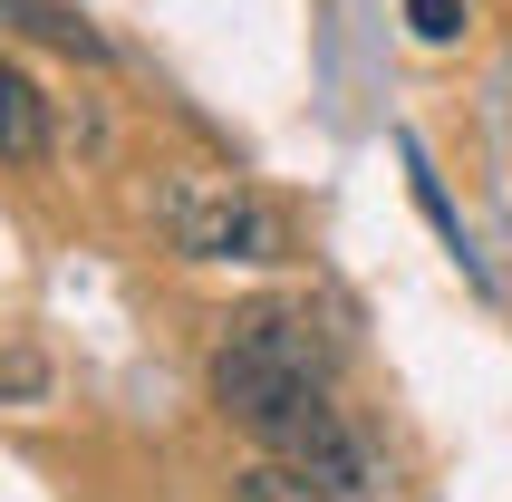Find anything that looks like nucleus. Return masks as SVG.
I'll return each mask as SVG.
<instances>
[{
    "label": "nucleus",
    "mask_w": 512,
    "mask_h": 502,
    "mask_svg": "<svg viewBox=\"0 0 512 502\" xmlns=\"http://www.w3.org/2000/svg\"><path fill=\"white\" fill-rule=\"evenodd\" d=\"M203 387H213V406H223L252 445L281 454L290 425L310 416V406H329V338H319L310 300L232 309L223 338H213V358H203Z\"/></svg>",
    "instance_id": "f257e3e1"
},
{
    "label": "nucleus",
    "mask_w": 512,
    "mask_h": 502,
    "mask_svg": "<svg viewBox=\"0 0 512 502\" xmlns=\"http://www.w3.org/2000/svg\"><path fill=\"white\" fill-rule=\"evenodd\" d=\"M242 502H319V493H310L300 474H290V464H261V474L242 483Z\"/></svg>",
    "instance_id": "0eeeda50"
},
{
    "label": "nucleus",
    "mask_w": 512,
    "mask_h": 502,
    "mask_svg": "<svg viewBox=\"0 0 512 502\" xmlns=\"http://www.w3.org/2000/svg\"><path fill=\"white\" fill-rule=\"evenodd\" d=\"M155 223H165V242L184 251V261H252V271L290 261V223L252 194V184H242V174H213V165L165 174Z\"/></svg>",
    "instance_id": "f03ea898"
},
{
    "label": "nucleus",
    "mask_w": 512,
    "mask_h": 502,
    "mask_svg": "<svg viewBox=\"0 0 512 502\" xmlns=\"http://www.w3.org/2000/svg\"><path fill=\"white\" fill-rule=\"evenodd\" d=\"M0 29H29V39H49V49H97V29H87L68 0H0Z\"/></svg>",
    "instance_id": "20e7f679"
},
{
    "label": "nucleus",
    "mask_w": 512,
    "mask_h": 502,
    "mask_svg": "<svg viewBox=\"0 0 512 502\" xmlns=\"http://www.w3.org/2000/svg\"><path fill=\"white\" fill-rule=\"evenodd\" d=\"M29 396H49V358L20 329H0V406H29Z\"/></svg>",
    "instance_id": "39448f33"
},
{
    "label": "nucleus",
    "mask_w": 512,
    "mask_h": 502,
    "mask_svg": "<svg viewBox=\"0 0 512 502\" xmlns=\"http://www.w3.org/2000/svg\"><path fill=\"white\" fill-rule=\"evenodd\" d=\"M406 20H416V39H464V0H406Z\"/></svg>",
    "instance_id": "423d86ee"
},
{
    "label": "nucleus",
    "mask_w": 512,
    "mask_h": 502,
    "mask_svg": "<svg viewBox=\"0 0 512 502\" xmlns=\"http://www.w3.org/2000/svg\"><path fill=\"white\" fill-rule=\"evenodd\" d=\"M49 155V97L20 58H0V165H39Z\"/></svg>",
    "instance_id": "7ed1b4c3"
}]
</instances>
